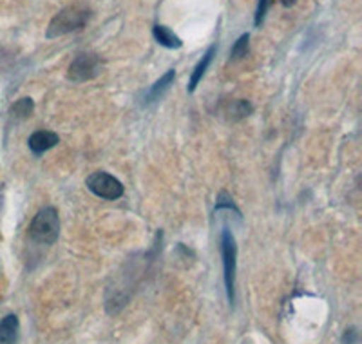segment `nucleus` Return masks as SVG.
<instances>
[{"label": "nucleus", "mask_w": 362, "mask_h": 344, "mask_svg": "<svg viewBox=\"0 0 362 344\" xmlns=\"http://www.w3.org/2000/svg\"><path fill=\"white\" fill-rule=\"evenodd\" d=\"M214 55H216V44L210 45L209 51L203 55L202 60H199L198 64H196V67H194L192 74H190V80H189V93H194V91H196L198 84L202 82V78L205 76L209 66L212 64V60H214Z\"/></svg>", "instance_id": "nucleus-8"}, {"label": "nucleus", "mask_w": 362, "mask_h": 344, "mask_svg": "<svg viewBox=\"0 0 362 344\" xmlns=\"http://www.w3.org/2000/svg\"><path fill=\"white\" fill-rule=\"evenodd\" d=\"M21 336V321L15 314H8L0 319V344H17Z\"/></svg>", "instance_id": "nucleus-7"}, {"label": "nucleus", "mask_w": 362, "mask_h": 344, "mask_svg": "<svg viewBox=\"0 0 362 344\" xmlns=\"http://www.w3.org/2000/svg\"><path fill=\"white\" fill-rule=\"evenodd\" d=\"M281 4H283L284 8H290V6L296 4V0H281Z\"/></svg>", "instance_id": "nucleus-17"}, {"label": "nucleus", "mask_w": 362, "mask_h": 344, "mask_svg": "<svg viewBox=\"0 0 362 344\" xmlns=\"http://www.w3.org/2000/svg\"><path fill=\"white\" fill-rule=\"evenodd\" d=\"M102 58L96 53L86 51V53H80L73 58V62L69 64V69H67V78L74 84L89 82V80H93V78L102 73Z\"/></svg>", "instance_id": "nucleus-4"}, {"label": "nucleus", "mask_w": 362, "mask_h": 344, "mask_svg": "<svg viewBox=\"0 0 362 344\" xmlns=\"http://www.w3.org/2000/svg\"><path fill=\"white\" fill-rule=\"evenodd\" d=\"M86 185H87V189L95 194V196L102 197V200H107V201L119 200V197L124 196V193H125L124 183H122L119 180H116L112 174H109V172H103V171H96V172H93L90 176H87Z\"/></svg>", "instance_id": "nucleus-5"}, {"label": "nucleus", "mask_w": 362, "mask_h": 344, "mask_svg": "<svg viewBox=\"0 0 362 344\" xmlns=\"http://www.w3.org/2000/svg\"><path fill=\"white\" fill-rule=\"evenodd\" d=\"M33 111H35L33 98H29V96H24V98L17 100V102L13 103L11 116L15 120H25V118H29V116L33 115Z\"/></svg>", "instance_id": "nucleus-12"}, {"label": "nucleus", "mask_w": 362, "mask_h": 344, "mask_svg": "<svg viewBox=\"0 0 362 344\" xmlns=\"http://www.w3.org/2000/svg\"><path fill=\"white\" fill-rule=\"evenodd\" d=\"M218 210H232L235 216L241 217V212H239V209L235 207L234 200H232V197L228 196L226 193H219L218 194V200H216V212H218Z\"/></svg>", "instance_id": "nucleus-14"}, {"label": "nucleus", "mask_w": 362, "mask_h": 344, "mask_svg": "<svg viewBox=\"0 0 362 344\" xmlns=\"http://www.w3.org/2000/svg\"><path fill=\"white\" fill-rule=\"evenodd\" d=\"M58 142H60V138H58L57 132L37 131L29 136L28 145L35 156H40V154H44V152L49 151V149L57 147Z\"/></svg>", "instance_id": "nucleus-6"}, {"label": "nucleus", "mask_w": 362, "mask_h": 344, "mask_svg": "<svg viewBox=\"0 0 362 344\" xmlns=\"http://www.w3.org/2000/svg\"><path fill=\"white\" fill-rule=\"evenodd\" d=\"M358 339V333L355 328H348L344 332V336H342V344H355Z\"/></svg>", "instance_id": "nucleus-16"}, {"label": "nucleus", "mask_w": 362, "mask_h": 344, "mask_svg": "<svg viewBox=\"0 0 362 344\" xmlns=\"http://www.w3.org/2000/svg\"><path fill=\"white\" fill-rule=\"evenodd\" d=\"M248 44H250V35L245 33L235 40V44L232 45L230 50V58L232 60H241L248 55Z\"/></svg>", "instance_id": "nucleus-13"}, {"label": "nucleus", "mask_w": 362, "mask_h": 344, "mask_svg": "<svg viewBox=\"0 0 362 344\" xmlns=\"http://www.w3.org/2000/svg\"><path fill=\"white\" fill-rule=\"evenodd\" d=\"M90 8L83 2H74V4L66 6L64 9L54 15L51 18L49 25H47V31H45V37L47 38H58V37H66L69 33H76L80 29H83L89 22Z\"/></svg>", "instance_id": "nucleus-1"}, {"label": "nucleus", "mask_w": 362, "mask_h": 344, "mask_svg": "<svg viewBox=\"0 0 362 344\" xmlns=\"http://www.w3.org/2000/svg\"><path fill=\"white\" fill-rule=\"evenodd\" d=\"M174 78H176L174 69L167 71V73H165L163 76H161L160 80H158V82L148 89L147 96H145V103H153V102H158L160 98H163L165 93H167V91L170 89V86H173Z\"/></svg>", "instance_id": "nucleus-10"}, {"label": "nucleus", "mask_w": 362, "mask_h": 344, "mask_svg": "<svg viewBox=\"0 0 362 344\" xmlns=\"http://www.w3.org/2000/svg\"><path fill=\"white\" fill-rule=\"evenodd\" d=\"M153 37L154 40L158 42L160 45L167 47V50H180L181 45H183V40L174 33L173 29H169L167 25H154L153 28Z\"/></svg>", "instance_id": "nucleus-9"}, {"label": "nucleus", "mask_w": 362, "mask_h": 344, "mask_svg": "<svg viewBox=\"0 0 362 344\" xmlns=\"http://www.w3.org/2000/svg\"><path fill=\"white\" fill-rule=\"evenodd\" d=\"M225 113L228 115V118L238 122V120H243L247 118V116H250L252 113H254V107H252V103L247 102V100H234V102L226 105Z\"/></svg>", "instance_id": "nucleus-11"}, {"label": "nucleus", "mask_w": 362, "mask_h": 344, "mask_svg": "<svg viewBox=\"0 0 362 344\" xmlns=\"http://www.w3.org/2000/svg\"><path fill=\"white\" fill-rule=\"evenodd\" d=\"M60 236V217L54 207H44L29 225V238L40 245H53Z\"/></svg>", "instance_id": "nucleus-3"}, {"label": "nucleus", "mask_w": 362, "mask_h": 344, "mask_svg": "<svg viewBox=\"0 0 362 344\" xmlns=\"http://www.w3.org/2000/svg\"><path fill=\"white\" fill-rule=\"evenodd\" d=\"M270 2L272 0H259V2H257V9H255V18H254L255 28H259V25L263 24L268 8H270Z\"/></svg>", "instance_id": "nucleus-15"}, {"label": "nucleus", "mask_w": 362, "mask_h": 344, "mask_svg": "<svg viewBox=\"0 0 362 344\" xmlns=\"http://www.w3.org/2000/svg\"><path fill=\"white\" fill-rule=\"evenodd\" d=\"M243 344H248V343H243Z\"/></svg>", "instance_id": "nucleus-18"}, {"label": "nucleus", "mask_w": 362, "mask_h": 344, "mask_svg": "<svg viewBox=\"0 0 362 344\" xmlns=\"http://www.w3.org/2000/svg\"><path fill=\"white\" fill-rule=\"evenodd\" d=\"M223 258V279H225L226 299L234 306L235 303V272H238V245H235L234 234L230 230L223 229L221 239H219Z\"/></svg>", "instance_id": "nucleus-2"}]
</instances>
